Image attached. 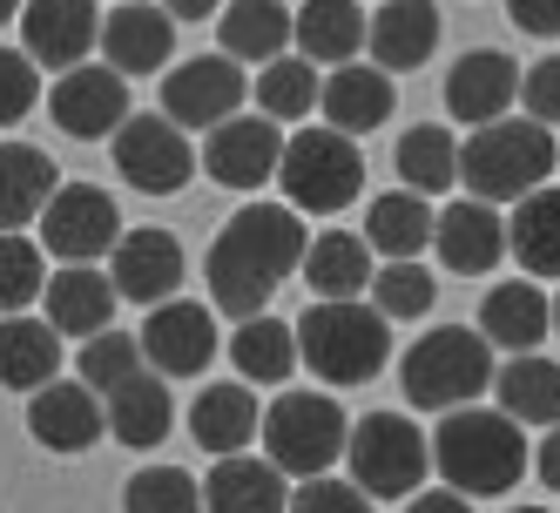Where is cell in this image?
Here are the masks:
<instances>
[{"instance_id":"cell-1","label":"cell","mask_w":560,"mask_h":513,"mask_svg":"<svg viewBox=\"0 0 560 513\" xmlns=\"http://www.w3.org/2000/svg\"><path fill=\"white\" fill-rule=\"evenodd\" d=\"M298 257H304V217L291 203H244L217 230L210 264H203L217 311L236 318V325L257 318V311L277 298V284L298 270Z\"/></svg>"},{"instance_id":"cell-2","label":"cell","mask_w":560,"mask_h":513,"mask_svg":"<svg viewBox=\"0 0 560 513\" xmlns=\"http://www.w3.org/2000/svg\"><path fill=\"white\" fill-rule=\"evenodd\" d=\"M432 466L446 473V487L466 493V500H493V493H513L527 480V440L506 412H487V406H459L439 419L432 432Z\"/></svg>"},{"instance_id":"cell-3","label":"cell","mask_w":560,"mask_h":513,"mask_svg":"<svg viewBox=\"0 0 560 513\" xmlns=\"http://www.w3.org/2000/svg\"><path fill=\"white\" fill-rule=\"evenodd\" d=\"M291 338H298V359L325 385H372L392 351V325L358 298H317L291 325Z\"/></svg>"},{"instance_id":"cell-4","label":"cell","mask_w":560,"mask_h":513,"mask_svg":"<svg viewBox=\"0 0 560 513\" xmlns=\"http://www.w3.org/2000/svg\"><path fill=\"white\" fill-rule=\"evenodd\" d=\"M560 163L553 129L527 123V115H500L459 149V183L472 189V203H520L527 189H540Z\"/></svg>"},{"instance_id":"cell-5","label":"cell","mask_w":560,"mask_h":513,"mask_svg":"<svg viewBox=\"0 0 560 513\" xmlns=\"http://www.w3.org/2000/svg\"><path fill=\"white\" fill-rule=\"evenodd\" d=\"M406 399L425 412H459L493 385V345L472 325H439L406 351Z\"/></svg>"},{"instance_id":"cell-6","label":"cell","mask_w":560,"mask_h":513,"mask_svg":"<svg viewBox=\"0 0 560 513\" xmlns=\"http://www.w3.org/2000/svg\"><path fill=\"white\" fill-rule=\"evenodd\" d=\"M345 459H351V487L365 500H412L425 487L432 446L412 412H372L345 432Z\"/></svg>"},{"instance_id":"cell-7","label":"cell","mask_w":560,"mask_h":513,"mask_svg":"<svg viewBox=\"0 0 560 513\" xmlns=\"http://www.w3.org/2000/svg\"><path fill=\"white\" fill-rule=\"evenodd\" d=\"M277 183H284V203L298 217H338L365 189V155L338 129H304L277 155Z\"/></svg>"},{"instance_id":"cell-8","label":"cell","mask_w":560,"mask_h":513,"mask_svg":"<svg viewBox=\"0 0 560 513\" xmlns=\"http://www.w3.org/2000/svg\"><path fill=\"white\" fill-rule=\"evenodd\" d=\"M345 432L351 425L325 392H284V399L257 419L264 459L284 473V480H317V473H331V459L345 453Z\"/></svg>"},{"instance_id":"cell-9","label":"cell","mask_w":560,"mask_h":513,"mask_svg":"<svg viewBox=\"0 0 560 513\" xmlns=\"http://www.w3.org/2000/svg\"><path fill=\"white\" fill-rule=\"evenodd\" d=\"M42 223V250H55L61 264H95L115 250L122 236V217H115V196L95 189V183H68L48 196V210L34 217Z\"/></svg>"},{"instance_id":"cell-10","label":"cell","mask_w":560,"mask_h":513,"mask_svg":"<svg viewBox=\"0 0 560 513\" xmlns=\"http://www.w3.org/2000/svg\"><path fill=\"white\" fill-rule=\"evenodd\" d=\"M115 170L142 196H176L196 176V149L170 115H129L122 136H115Z\"/></svg>"},{"instance_id":"cell-11","label":"cell","mask_w":560,"mask_h":513,"mask_svg":"<svg viewBox=\"0 0 560 513\" xmlns=\"http://www.w3.org/2000/svg\"><path fill=\"white\" fill-rule=\"evenodd\" d=\"M250 82L230 55H196V61H176L170 82H163V115L176 129H217L244 108Z\"/></svg>"},{"instance_id":"cell-12","label":"cell","mask_w":560,"mask_h":513,"mask_svg":"<svg viewBox=\"0 0 560 513\" xmlns=\"http://www.w3.org/2000/svg\"><path fill=\"white\" fill-rule=\"evenodd\" d=\"M136 345H142V365L155 378H196L217 359V311L183 304V298L149 304V325L136 331Z\"/></svg>"},{"instance_id":"cell-13","label":"cell","mask_w":560,"mask_h":513,"mask_svg":"<svg viewBox=\"0 0 560 513\" xmlns=\"http://www.w3.org/2000/svg\"><path fill=\"white\" fill-rule=\"evenodd\" d=\"M95 34H102L95 0H27L21 8V42H27L21 55L34 68H55V74L82 68L89 48H95Z\"/></svg>"},{"instance_id":"cell-14","label":"cell","mask_w":560,"mask_h":513,"mask_svg":"<svg viewBox=\"0 0 560 513\" xmlns=\"http://www.w3.org/2000/svg\"><path fill=\"white\" fill-rule=\"evenodd\" d=\"M108 284H115V298H129V304H170L176 291H183V244L170 230H129V236H115V250H108Z\"/></svg>"},{"instance_id":"cell-15","label":"cell","mask_w":560,"mask_h":513,"mask_svg":"<svg viewBox=\"0 0 560 513\" xmlns=\"http://www.w3.org/2000/svg\"><path fill=\"white\" fill-rule=\"evenodd\" d=\"M48 115H55V129L61 136H115L129 123V82L115 68H68L61 82H55V95H48Z\"/></svg>"},{"instance_id":"cell-16","label":"cell","mask_w":560,"mask_h":513,"mask_svg":"<svg viewBox=\"0 0 560 513\" xmlns=\"http://www.w3.org/2000/svg\"><path fill=\"white\" fill-rule=\"evenodd\" d=\"M277 155H284L277 123H264V115H230V123H217L210 142H203V170L223 189H264L277 176Z\"/></svg>"},{"instance_id":"cell-17","label":"cell","mask_w":560,"mask_h":513,"mask_svg":"<svg viewBox=\"0 0 560 513\" xmlns=\"http://www.w3.org/2000/svg\"><path fill=\"white\" fill-rule=\"evenodd\" d=\"M432 250H439V264H446L453 278H487V270L506 257V223H500L493 203L459 196V203H446L432 217Z\"/></svg>"},{"instance_id":"cell-18","label":"cell","mask_w":560,"mask_h":513,"mask_svg":"<svg viewBox=\"0 0 560 513\" xmlns=\"http://www.w3.org/2000/svg\"><path fill=\"white\" fill-rule=\"evenodd\" d=\"M27 432L42 440L48 453H89L102 432H108V419H102V399L82 385V378H48L42 392H27Z\"/></svg>"},{"instance_id":"cell-19","label":"cell","mask_w":560,"mask_h":513,"mask_svg":"<svg viewBox=\"0 0 560 513\" xmlns=\"http://www.w3.org/2000/svg\"><path fill=\"white\" fill-rule=\"evenodd\" d=\"M513 102H520V68H513V55L472 48V55H459L446 68V108L459 115V123L487 129V123H500Z\"/></svg>"},{"instance_id":"cell-20","label":"cell","mask_w":560,"mask_h":513,"mask_svg":"<svg viewBox=\"0 0 560 513\" xmlns=\"http://www.w3.org/2000/svg\"><path fill=\"white\" fill-rule=\"evenodd\" d=\"M95 48L108 55V68L122 74H155V68H170V48H176V21L163 8H149V0H129V8H115L95 34Z\"/></svg>"},{"instance_id":"cell-21","label":"cell","mask_w":560,"mask_h":513,"mask_svg":"<svg viewBox=\"0 0 560 513\" xmlns=\"http://www.w3.org/2000/svg\"><path fill=\"white\" fill-rule=\"evenodd\" d=\"M365 48H372V68H385V74L425 68L439 48V8L432 0H385L365 21Z\"/></svg>"},{"instance_id":"cell-22","label":"cell","mask_w":560,"mask_h":513,"mask_svg":"<svg viewBox=\"0 0 560 513\" xmlns=\"http://www.w3.org/2000/svg\"><path fill=\"white\" fill-rule=\"evenodd\" d=\"M42 304H48V325L61 331V338H95V331H108V318H115V284L102 278L95 264H61L55 278L42 284Z\"/></svg>"},{"instance_id":"cell-23","label":"cell","mask_w":560,"mask_h":513,"mask_svg":"<svg viewBox=\"0 0 560 513\" xmlns=\"http://www.w3.org/2000/svg\"><path fill=\"white\" fill-rule=\"evenodd\" d=\"M61 189L55 155L34 142H0V236H21L34 217L48 210V196Z\"/></svg>"},{"instance_id":"cell-24","label":"cell","mask_w":560,"mask_h":513,"mask_svg":"<svg viewBox=\"0 0 560 513\" xmlns=\"http://www.w3.org/2000/svg\"><path fill=\"white\" fill-rule=\"evenodd\" d=\"M392 102H398L392 74L385 68H365V61H345L331 82L317 89V108L331 115L338 136H372L378 123H392Z\"/></svg>"},{"instance_id":"cell-25","label":"cell","mask_w":560,"mask_h":513,"mask_svg":"<svg viewBox=\"0 0 560 513\" xmlns=\"http://www.w3.org/2000/svg\"><path fill=\"white\" fill-rule=\"evenodd\" d=\"M102 419H108L115 440L136 446V453L163 446V440H170V419H176V406H170V378H155V372L122 378L115 392H102Z\"/></svg>"},{"instance_id":"cell-26","label":"cell","mask_w":560,"mask_h":513,"mask_svg":"<svg viewBox=\"0 0 560 513\" xmlns=\"http://www.w3.org/2000/svg\"><path fill=\"white\" fill-rule=\"evenodd\" d=\"M291 42L311 68H345L365 48V14H358V0H304L291 14Z\"/></svg>"},{"instance_id":"cell-27","label":"cell","mask_w":560,"mask_h":513,"mask_svg":"<svg viewBox=\"0 0 560 513\" xmlns=\"http://www.w3.org/2000/svg\"><path fill=\"white\" fill-rule=\"evenodd\" d=\"M257 419H264V406L250 385H203V399L189 406V440L217 459H230L257 440Z\"/></svg>"},{"instance_id":"cell-28","label":"cell","mask_w":560,"mask_h":513,"mask_svg":"<svg viewBox=\"0 0 560 513\" xmlns=\"http://www.w3.org/2000/svg\"><path fill=\"white\" fill-rule=\"evenodd\" d=\"M48 378H61V331L48 318H0V385L8 392H42Z\"/></svg>"},{"instance_id":"cell-29","label":"cell","mask_w":560,"mask_h":513,"mask_svg":"<svg viewBox=\"0 0 560 513\" xmlns=\"http://www.w3.org/2000/svg\"><path fill=\"white\" fill-rule=\"evenodd\" d=\"M284 473H277L270 459H244L230 453L210 466L203 480V513H284Z\"/></svg>"},{"instance_id":"cell-30","label":"cell","mask_w":560,"mask_h":513,"mask_svg":"<svg viewBox=\"0 0 560 513\" xmlns=\"http://www.w3.org/2000/svg\"><path fill=\"white\" fill-rule=\"evenodd\" d=\"M298 270L317 298H358L372 284V244L351 236V230H317V236H304Z\"/></svg>"},{"instance_id":"cell-31","label":"cell","mask_w":560,"mask_h":513,"mask_svg":"<svg viewBox=\"0 0 560 513\" xmlns=\"http://www.w3.org/2000/svg\"><path fill=\"white\" fill-rule=\"evenodd\" d=\"M500 385V412L513 425H560V365L540 359V351H513V359L493 372Z\"/></svg>"},{"instance_id":"cell-32","label":"cell","mask_w":560,"mask_h":513,"mask_svg":"<svg viewBox=\"0 0 560 513\" xmlns=\"http://www.w3.org/2000/svg\"><path fill=\"white\" fill-rule=\"evenodd\" d=\"M547 331L553 325H547L540 284L513 278V284H493L487 298H479V338H487V345H500V351H534Z\"/></svg>"},{"instance_id":"cell-33","label":"cell","mask_w":560,"mask_h":513,"mask_svg":"<svg viewBox=\"0 0 560 513\" xmlns=\"http://www.w3.org/2000/svg\"><path fill=\"white\" fill-rule=\"evenodd\" d=\"M217 42H223V55L244 68V61H277L284 55V42H291V14H284V0H230L223 8V21H217Z\"/></svg>"},{"instance_id":"cell-34","label":"cell","mask_w":560,"mask_h":513,"mask_svg":"<svg viewBox=\"0 0 560 513\" xmlns=\"http://www.w3.org/2000/svg\"><path fill=\"white\" fill-rule=\"evenodd\" d=\"M506 250L520 257L527 278H560V189H527L513 203Z\"/></svg>"},{"instance_id":"cell-35","label":"cell","mask_w":560,"mask_h":513,"mask_svg":"<svg viewBox=\"0 0 560 513\" xmlns=\"http://www.w3.org/2000/svg\"><path fill=\"white\" fill-rule=\"evenodd\" d=\"M365 244H372L385 264L432 250V203H425V196H412V189L378 196V203L365 210Z\"/></svg>"},{"instance_id":"cell-36","label":"cell","mask_w":560,"mask_h":513,"mask_svg":"<svg viewBox=\"0 0 560 513\" xmlns=\"http://www.w3.org/2000/svg\"><path fill=\"white\" fill-rule=\"evenodd\" d=\"M230 359H236V372H244V385H284L291 378V365H298V338H291V325L284 318H244L230 331Z\"/></svg>"},{"instance_id":"cell-37","label":"cell","mask_w":560,"mask_h":513,"mask_svg":"<svg viewBox=\"0 0 560 513\" xmlns=\"http://www.w3.org/2000/svg\"><path fill=\"white\" fill-rule=\"evenodd\" d=\"M398 176H406L412 196H439L459 183V142L439 129V123H419L412 136H398Z\"/></svg>"},{"instance_id":"cell-38","label":"cell","mask_w":560,"mask_h":513,"mask_svg":"<svg viewBox=\"0 0 560 513\" xmlns=\"http://www.w3.org/2000/svg\"><path fill=\"white\" fill-rule=\"evenodd\" d=\"M317 68L304 61V55H277V61H264V74L250 82V95H257V108H264V123H298V115H311L317 108Z\"/></svg>"},{"instance_id":"cell-39","label":"cell","mask_w":560,"mask_h":513,"mask_svg":"<svg viewBox=\"0 0 560 513\" xmlns=\"http://www.w3.org/2000/svg\"><path fill=\"white\" fill-rule=\"evenodd\" d=\"M372 311L385 325H406V318H425L432 311V298H439V278L419 264V257H398V264H385V270H372Z\"/></svg>"},{"instance_id":"cell-40","label":"cell","mask_w":560,"mask_h":513,"mask_svg":"<svg viewBox=\"0 0 560 513\" xmlns=\"http://www.w3.org/2000/svg\"><path fill=\"white\" fill-rule=\"evenodd\" d=\"M122 513H203V487L183 466H142L122 493Z\"/></svg>"},{"instance_id":"cell-41","label":"cell","mask_w":560,"mask_h":513,"mask_svg":"<svg viewBox=\"0 0 560 513\" xmlns=\"http://www.w3.org/2000/svg\"><path fill=\"white\" fill-rule=\"evenodd\" d=\"M42 284H48L42 244H27V236H0V318L42 304Z\"/></svg>"},{"instance_id":"cell-42","label":"cell","mask_w":560,"mask_h":513,"mask_svg":"<svg viewBox=\"0 0 560 513\" xmlns=\"http://www.w3.org/2000/svg\"><path fill=\"white\" fill-rule=\"evenodd\" d=\"M136 372H149V365H142V345L129 331H95L82 345V385L95 392V399H102V392H115L122 378H136Z\"/></svg>"},{"instance_id":"cell-43","label":"cell","mask_w":560,"mask_h":513,"mask_svg":"<svg viewBox=\"0 0 560 513\" xmlns=\"http://www.w3.org/2000/svg\"><path fill=\"white\" fill-rule=\"evenodd\" d=\"M34 102H42V68L27 55H14V48H0V129L27 123Z\"/></svg>"},{"instance_id":"cell-44","label":"cell","mask_w":560,"mask_h":513,"mask_svg":"<svg viewBox=\"0 0 560 513\" xmlns=\"http://www.w3.org/2000/svg\"><path fill=\"white\" fill-rule=\"evenodd\" d=\"M284 513H372V500L358 493L351 480H338V473H317V480H298Z\"/></svg>"},{"instance_id":"cell-45","label":"cell","mask_w":560,"mask_h":513,"mask_svg":"<svg viewBox=\"0 0 560 513\" xmlns=\"http://www.w3.org/2000/svg\"><path fill=\"white\" fill-rule=\"evenodd\" d=\"M520 102H527V123L540 129H560V55L520 68Z\"/></svg>"},{"instance_id":"cell-46","label":"cell","mask_w":560,"mask_h":513,"mask_svg":"<svg viewBox=\"0 0 560 513\" xmlns=\"http://www.w3.org/2000/svg\"><path fill=\"white\" fill-rule=\"evenodd\" d=\"M506 14L520 34H534V42H553L560 34V0H506Z\"/></svg>"},{"instance_id":"cell-47","label":"cell","mask_w":560,"mask_h":513,"mask_svg":"<svg viewBox=\"0 0 560 513\" xmlns=\"http://www.w3.org/2000/svg\"><path fill=\"white\" fill-rule=\"evenodd\" d=\"M406 513H472V500L453 493V487H419V493L406 500Z\"/></svg>"},{"instance_id":"cell-48","label":"cell","mask_w":560,"mask_h":513,"mask_svg":"<svg viewBox=\"0 0 560 513\" xmlns=\"http://www.w3.org/2000/svg\"><path fill=\"white\" fill-rule=\"evenodd\" d=\"M534 466H540V480L560 493V425H547V440H540V453H527Z\"/></svg>"},{"instance_id":"cell-49","label":"cell","mask_w":560,"mask_h":513,"mask_svg":"<svg viewBox=\"0 0 560 513\" xmlns=\"http://www.w3.org/2000/svg\"><path fill=\"white\" fill-rule=\"evenodd\" d=\"M217 8H223V0H163V14H170V21H210Z\"/></svg>"},{"instance_id":"cell-50","label":"cell","mask_w":560,"mask_h":513,"mask_svg":"<svg viewBox=\"0 0 560 513\" xmlns=\"http://www.w3.org/2000/svg\"><path fill=\"white\" fill-rule=\"evenodd\" d=\"M14 8H21V0H0V27H8V21H14Z\"/></svg>"},{"instance_id":"cell-51","label":"cell","mask_w":560,"mask_h":513,"mask_svg":"<svg viewBox=\"0 0 560 513\" xmlns=\"http://www.w3.org/2000/svg\"><path fill=\"white\" fill-rule=\"evenodd\" d=\"M547 325H553V331H560V298H553V304H547Z\"/></svg>"},{"instance_id":"cell-52","label":"cell","mask_w":560,"mask_h":513,"mask_svg":"<svg viewBox=\"0 0 560 513\" xmlns=\"http://www.w3.org/2000/svg\"><path fill=\"white\" fill-rule=\"evenodd\" d=\"M520 513H547V506H520Z\"/></svg>"},{"instance_id":"cell-53","label":"cell","mask_w":560,"mask_h":513,"mask_svg":"<svg viewBox=\"0 0 560 513\" xmlns=\"http://www.w3.org/2000/svg\"><path fill=\"white\" fill-rule=\"evenodd\" d=\"M115 8H129V0H115Z\"/></svg>"}]
</instances>
